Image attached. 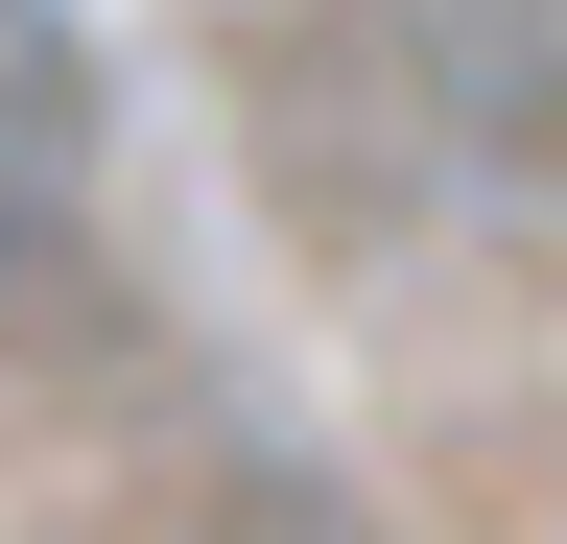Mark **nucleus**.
<instances>
[{"instance_id": "nucleus-1", "label": "nucleus", "mask_w": 567, "mask_h": 544, "mask_svg": "<svg viewBox=\"0 0 567 544\" xmlns=\"http://www.w3.org/2000/svg\"><path fill=\"white\" fill-rule=\"evenodd\" d=\"M237 95H260V189L354 285L567 214V0H260Z\"/></svg>"}, {"instance_id": "nucleus-2", "label": "nucleus", "mask_w": 567, "mask_h": 544, "mask_svg": "<svg viewBox=\"0 0 567 544\" xmlns=\"http://www.w3.org/2000/svg\"><path fill=\"white\" fill-rule=\"evenodd\" d=\"M71 237H95V143H71V72L0 24V331L71 308Z\"/></svg>"}, {"instance_id": "nucleus-3", "label": "nucleus", "mask_w": 567, "mask_h": 544, "mask_svg": "<svg viewBox=\"0 0 567 544\" xmlns=\"http://www.w3.org/2000/svg\"><path fill=\"white\" fill-rule=\"evenodd\" d=\"M237 544H284V521H237Z\"/></svg>"}]
</instances>
